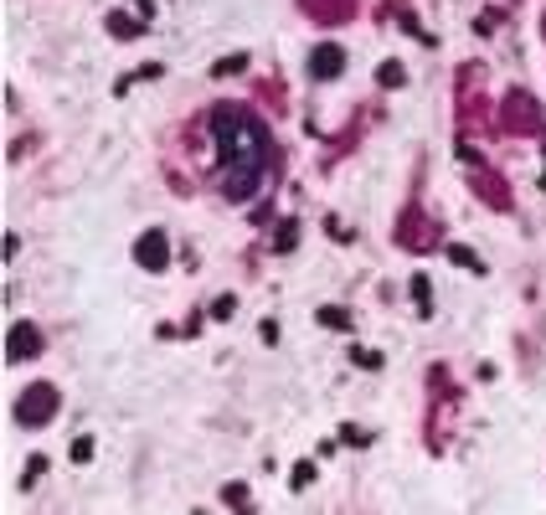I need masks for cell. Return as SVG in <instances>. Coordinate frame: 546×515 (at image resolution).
<instances>
[{
  "label": "cell",
  "instance_id": "1",
  "mask_svg": "<svg viewBox=\"0 0 546 515\" xmlns=\"http://www.w3.org/2000/svg\"><path fill=\"white\" fill-rule=\"evenodd\" d=\"M211 139L222 155V191L227 196H248L268 165V134L263 124L243 109H216L211 114Z\"/></svg>",
  "mask_w": 546,
  "mask_h": 515
},
{
  "label": "cell",
  "instance_id": "2",
  "mask_svg": "<svg viewBox=\"0 0 546 515\" xmlns=\"http://www.w3.org/2000/svg\"><path fill=\"white\" fill-rule=\"evenodd\" d=\"M52 413H57V392H52V386H31V392L16 402V418L26 423V428L41 423V418H52Z\"/></svg>",
  "mask_w": 546,
  "mask_h": 515
},
{
  "label": "cell",
  "instance_id": "3",
  "mask_svg": "<svg viewBox=\"0 0 546 515\" xmlns=\"http://www.w3.org/2000/svg\"><path fill=\"white\" fill-rule=\"evenodd\" d=\"M140 263L145 268H165V238L160 232H145L140 238Z\"/></svg>",
  "mask_w": 546,
  "mask_h": 515
},
{
  "label": "cell",
  "instance_id": "4",
  "mask_svg": "<svg viewBox=\"0 0 546 515\" xmlns=\"http://www.w3.org/2000/svg\"><path fill=\"white\" fill-rule=\"evenodd\" d=\"M6 346H11V361H26V356H36V330H31V325H16Z\"/></svg>",
  "mask_w": 546,
  "mask_h": 515
},
{
  "label": "cell",
  "instance_id": "5",
  "mask_svg": "<svg viewBox=\"0 0 546 515\" xmlns=\"http://www.w3.org/2000/svg\"><path fill=\"white\" fill-rule=\"evenodd\" d=\"M340 68H345V57H340L335 47H320V52H315V68H310V73H315V78H330V73H340Z\"/></svg>",
  "mask_w": 546,
  "mask_h": 515
},
{
  "label": "cell",
  "instance_id": "6",
  "mask_svg": "<svg viewBox=\"0 0 546 515\" xmlns=\"http://www.w3.org/2000/svg\"><path fill=\"white\" fill-rule=\"evenodd\" d=\"M448 253H453V263H464V268H474V273H479V258H474L469 248H448Z\"/></svg>",
  "mask_w": 546,
  "mask_h": 515
},
{
  "label": "cell",
  "instance_id": "7",
  "mask_svg": "<svg viewBox=\"0 0 546 515\" xmlns=\"http://www.w3.org/2000/svg\"><path fill=\"white\" fill-rule=\"evenodd\" d=\"M73 459H78V464L93 459V438H78V443H73Z\"/></svg>",
  "mask_w": 546,
  "mask_h": 515
}]
</instances>
